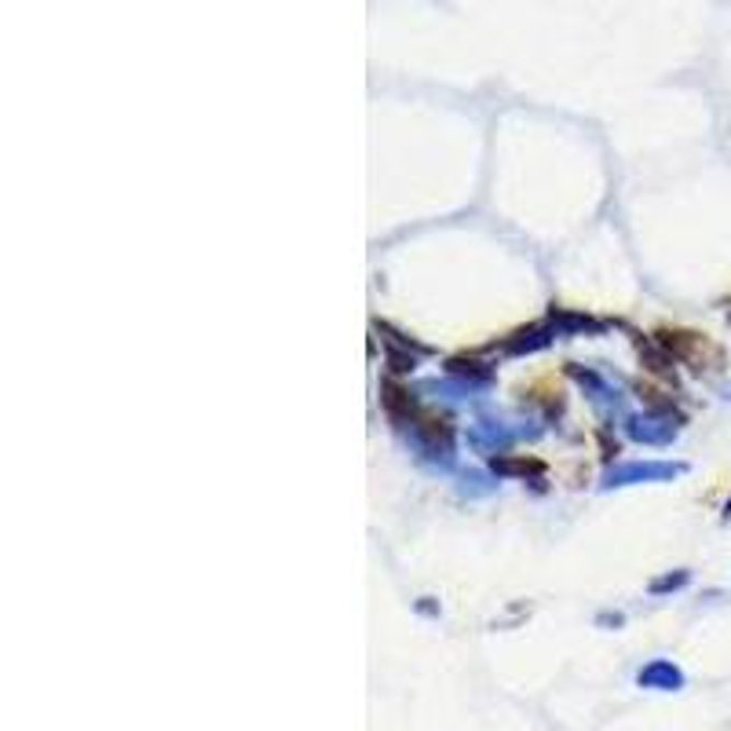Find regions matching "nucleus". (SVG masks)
<instances>
[{"label": "nucleus", "mask_w": 731, "mask_h": 731, "mask_svg": "<svg viewBox=\"0 0 731 731\" xmlns=\"http://www.w3.org/2000/svg\"><path fill=\"white\" fill-rule=\"evenodd\" d=\"M665 352H670L676 363H687L692 369H698V374H706V369H720L724 366V352H720L717 344H709L706 336L698 333H687V330H662L659 341Z\"/></svg>", "instance_id": "obj_1"}, {"label": "nucleus", "mask_w": 731, "mask_h": 731, "mask_svg": "<svg viewBox=\"0 0 731 731\" xmlns=\"http://www.w3.org/2000/svg\"><path fill=\"white\" fill-rule=\"evenodd\" d=\"M687 465H673V461H629L618 468H607L604 472V490L615 487H632V483H665V479L684 476Z\"/></svg>", "instance_id": "obj_2"}, {"label": "nucleus", "mask_w": 731, "mask_h": 731, "mask_svg": "<svg viewBox=\"0 0 731 731\" xmlns=\"http://www.w3.org/2000/svg\"><path fill=\"white\" fill-rule=\"evenodd\" d=\"M626 432L637 443L665 446L676 439V432H681V418H676L673 410H651V413H643V418H629Z\"/></svg>", "instance_id": "obj_3"}, {"label": "nucleus", "mask_w": 731, "mask_h": 731, "mask_svg": "<svg viewBox=\"0 0 731 731\" xmlns=\"http://www.w3.org/2000/svg\"><path fill=\"white\" fill-rule=\"evenodd\" d=\"M637 684L648 687V692H681V687L687 684L684 670L670 659H651L643 670L637 673Z\"/></svg>", "instance_id": "obj_4"}, {"label": "nucleus", "mask_w": 731, "mask_h": 731, "mask_svg": "<svg viewBox=\"0 0 731 731\" xmlns=\"http://www.w3.org/2000/svg\"><path fill=\"white\" fill-rule=\"evenodd\" d=\"M556 336L552 325H530V330H519L512 333L505 344H501V352L505 355H527V352H538V347H545Z\"/></svg>", "instance_id": "obj_5"}, {"label": "nucleus", "mask_w": 731, "mask_h": 731, "mask_svg": "<svg viewBox=\"0 0 731 731\" xmlns=\"http://www.w3.org/2000/svg\"><path fill=\"white\" fill-rule=\"evenodd\" d=\"M450 374L468 380V388H472V385H487V380H490V369H487L483 363H476V358H454Z\"/></svg>", "instance_id": "obj_6"}, {"label": "nucleus", "mask_w": 731, "mask_h": 731, "mask_svg": "<svg viewBox=\"0 0 731 731\" xmlns=\"http://www.w3.org/2000/svg\"><path fill=\"white\" fill-rule=\"evenodd\" d=\"M687 582H692V571H673V574L654 578L648 589H651V596H665V593H676V589H684Z\"/></svg>", "instance_id": "obj_7"}, {"label": "nucleus", "mask_w": 731, "mask_h": 731, "mask_svg": "<svg viewBox=\"0 0 731 731\" xmlns=\"http://www.w3.org/2000/svg\"><path fill=\"white\" fill-rule=\"evenodd\" d=\"M490 439H494V446H498V450H505V446L512 443V432L498 429V424H490ZM468 443H472V446H483V432H479V429H472V432H468Z\"/></svg>", "instance_id": "obj_8"}, {"label": "nucleus", "mask_w": 731, "mask_h": 731, "mask_svg": "<svg viewBox=\"0 0 731 731\" xmlns=\"http://www.w3.org/2000/svg\"><path fill=\"white\" fill-rule=\"evenodd\" d=\"M731 519V498H728V505H724V523Z\"/></svg>", "instance_id": "obj_9"}, {"label": "nucleus", "mask_w": 731, "mask_h": 731, "mask_svg": "<svg viewBox=\"0 0 731 731\" xmlns=\"http://www.w3.org/2000/svg\"><path fill=\"white\" fill-rule=\"evenodd\" d=\"M728 322H731V311H728Z\"/></svg>", "instance_id": "obj_10"}]
</instances>
